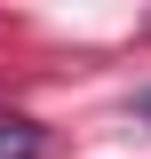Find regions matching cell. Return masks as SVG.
<instances>
[{
    "label": "cell",
    "instance_id": "cell-2",
    "mask_svg": "<svg viewBox=\"0 0 151 159\" xmlns=\"http://www.w3.org/2000/svg\"><path fill=\"white\" fill-rule=\"evenodd\" d=\"M135 111H143V119H151V88H143V103H135Z\"/></svg>",
    "mask_w": 151,
    "mask_h": 159
},
{
    "label": "cell",
    "instance_id": "cell-1",
    "mask_svg": "<svg viewBox=\"0 0 151 159\" xmlns=\"http://www.w3.org/2000/svg\"><path fill=\"white\" fill-rule=\"evenodd\" d=\"M0 159H40V119L0 111Z\"/></svg>",
    "mask_w": 151,
    "mask_h": 159
}]
</instances>
